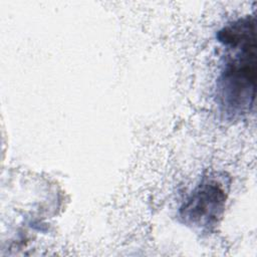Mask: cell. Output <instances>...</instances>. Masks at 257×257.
Instances as JSON below:
<instances>
[{
    "label": "cell",
    "mask_w": 257,
    "mask_h": 257,
    "mask_svg": "<svg viewBox=\"0 0 257 257\" xmlns=\"http://www.w3.org/2000/svg\"><path fill=\"white\" fill-rule=\"evenodd\" d=\"M225 49L215 97L226 120H241L255 106L256 24L254 15L238 18L217 32Z\"/></svg>",
    "instance_id": "6da1fadb"
},
{
    "label": "cell",
    "mask_w": 257,
    "mask_h": 257,
    "mask_svg": "<svg viewBox=\"0 0 257 257\" xmlns=\"http://www.w3.org/2000/svg\"><path fill=\"white\" fill-rule=\"evenodd\" d=\"M229 182L225 174L209 173L186 198L179 209V219L201 233L212 232L222 219L228 198Z\"/></svg>",
    "instance_id": "7a4b0ae2"
}]
</instances>
